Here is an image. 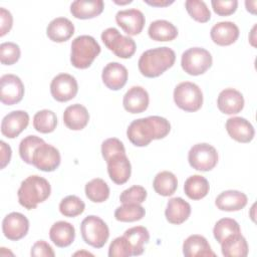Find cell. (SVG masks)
I'll return each instance as SVG.
<instances>
[{"label": "cell", "mask_w": 257, "mask_h": 257, "mask_svg": "<svg viewBox=\"0 0 257 257\" xmlns=\"http://www.w3.org/2000/svg\"><path fill=\"white\" fill-rule=\"evenodd\" d=\"M147 195L148 193L144 187L135 185L121 192L119 201L122 204H142L146 201Z\"/></svg>", "instance_id": "60d3db41"}, {"label": "cell", "mask_w": 257, "mask_h": 257, "mask_svg": "<svg viewBox=\"0 0 257 257\" xmlns=\"http://www.w3.org/2000/svg\"><path fill=\"white\" fill-rule=\"evenodd\" d=\"M188 161L193 169L208 172L216 167L218 163V153L213 146L207 143L196 144L188 153Z\"/></svg>", "instance_id": "9c48e42d"}, {"label": "cell", "mask_w": 257, "mask_h": 257, "mask_svg": "<svg viewBox=\"0 0 257 257\" xmlns=\"http://www.w3.org/2000/svg\"><path fill=\"white\" fill-rule=\"evenodd\" d=\"M210 190L208 180L201 175L189 177L184 184V192L191 200H201L207 196Z\"/></svg>", "instance_id": "4dcf8cb0"}, {"label": "cell", "mask_w": 257, "mask_h": 257, "mask_svg": "<svg viewBox=\"0 0 257 257\" xmlns=\"http://www.w3.org/2000/svg\"><path fill=\"white\" fill-rule=\"evenodd\" d=\"M144 2H146L147 4L151 5V6H155V7H166L169 6L171 4L174 3V1H168V0H144Z\"/></svg>", "instance_id": "681fc988"}, {"label": "cell", "mask_w": 257, "mask_h": 257, "mask_svg": "<svg viewBox=\"0 0 257 257\" xmlns=\"http://www.w3.org/2000/svg\"><path fill=\"white\" fill-rule=\"evenodd\" d=\"M213 63L211 53L202 47H191L183 52L181 65L183 70L190 75H200L205 73Z\"/></svg>", "instance_id": "ba28073f"}, {"label": "cell", "mask_w": 257, "mask_h": 257, "mask_svg": "<svg viewBox=\"0 0 257 257\" xmlns=\"http://www.w3.org/2000/svg\"><path fill=\"white\" fill-rule=\"evenodd\" d=\"M20 48L14 42H3L0 45V61L4 65H12L20 58Z\"/></svg>", "instance_id": "b9f144b4"}, {"label": "cell", "mask_w": 257, "mask_h": 257, "mask_svg": "<svg viewBox=\"0 0 257 257\" xmlns=\"http://www.w3.org/2000/svg\"><path fill=\"white\" fill-rule=\"evenodd\" d=\"M150 102L148 91L139 85L132 86L123 95L122 104L126 111L131 113H141L145 111Z\"/></svg>", "instance_id": "ffe728a7"}, {"label": "cell", "mask_w": 257, "mask_h": 257, "mask_svg": "<svg viewBox=\"0 0 257 257\" xmlns=\"http://www.w3.org/2000/svg\"><path fill=\"white\" fill-rule=\"evenodd\" d=\"M238 26L231 21H222L216 23L210 31L213 42L220 46H228L236 42L239 37Z\"/></svg>", "instance_id": "44dd1931"}, {"label": "cell", "mask_w": 257, "mask_h": 257, "mask_svg": "<svg viewBox=\"0 0 257 257\" xmlns=\"http://www.w3.org/2000/svg\"><path fill=\"white\" fill-rule=\"evenodd\" d=\"M183 254L186 257H201V256H212L216 254L212 251L211 246L207 239L198 234L189 236L183 243Z\"/></svg>", "instance_id": "83f0119b"}, {"label": "cell", "mask_w": 257, "mask_h": 257, "mask_svg": "<svg viewBox=\"0 0 257 257\" xmlns=\"http://www.w3.org/2000/svg\"><path fill=\"white\" fill-rule=\"evenodd\" d=\"M146 215L145 208L140 204H122L114 211V218L119 222H136Z\"/></svg>", "instance_id": "d590c367"}, {"label": "cell", "mask_w": 257, "mask_h": 257, "mask_svg": "<svg viewBox=\"0 0 257 257\" xmlns=\"http://www.w3.org/2000/svg\"><path fill=\"white\" fill-rule=\"evenodd\" d=\"M154 190L157 194L169 197L172 196L178 188L177 177L169 171H163L156 175L153 182Z\"/></svg>", "instance_id": "d6a6232c"}, {"label": "cell", "mask_w": 257, "mask_h": 257, "mask_svg": "<svg viewBox=\"0 0 257 257\" xmlns=\"http://www.w3.org/2000/svg\"><path fill=\"white\" fill-rule=\"evenodd\" d=\"M106 164L108 176L114 184L122 185L128 181L132 174V166L125 154L112 156Z\"/></svg>", "instance_id": "2e32d148"}, {"label": "cell", "mask_w": 257, "mask_h": 257, "mask_svg": "<svg viewBox=\"0 0 257 257\" xmlns=\"http://www.w3.org/2000/svg\"><path fill=\"white\" fill-rule=\"evenodd\" d=\"M51 193L49 182L40 176L32 175L21 182L17 196L19 204L27 210H32L39 203L47 200Z\"/></svg>", "instance_id": "3957f363"}, {"label": "cell", "mask_w": 257, "mask_h": 257, "mask_svg": "<svg viewBox=\"0 0 257 257\" xmlns=\"http://www.w3.org/2000/svg\"><path fill=\"white\" fill-rule=\"evenodd\" d=\"M211 5L216 14L220 16H229L237 10L238 1L237 0H225V1L212 0Z\"/></svg>", "instance_id": "f6af8a7d"}, {"label": "cell", "mask_w": 257, "mask_h": 257, "mask_svg": "<svg viewBox=\"0 0 257 257\" xmlns=\"http://www.w3.org/2000/svg\"><path fill=\"white\" fill-rule=\"evenodd\" d=\"M114 3H116V4H120V5H123V4H128V3H132V0H126V1H124V2H119V1H114Z\"/></svg>", "instance_id": "f5cc1de1"}, {"label": "cell", "mask_w": 257, "mask_h": 257, "mask_svg": "<svg viewBox=\"0 0 257 257\" xmlns=\"http://www.w3.org/2000/svg\"><path fill=\"white\" fill-rule=\"evenodd\" d=\"M185 7L189 15L196 21L206 23L211 18V12L204 1L200 0H187Z\"/></svg>", "instance_id": "ab89813d"}, {"label": "cell", "mask_w": 257, "mask_h": 257, "mask_svg": "<svg viewBox=\"0 0 257 257\" xmlns=\"http://www.w3.org/2000/svg\"><path fill=\"white\" fill-rule=\"evenodd\" d=\"M24 84L15 74H4L0 78V99L3 104L13 105L22 100Z\"/></svg>", "instance_id": "8fae6325"}, {"label": "cell", "mask_w": 257, "mask_h": 257, "mask_svg": "<svg viewBox=\"0 0 257 257\" xmlns=\"http://www.w3.org/2000/svg\"><path fill=\"white\" fill-rule=\"evenodd\" d=\"M247 202L248 198L244 193L237 190H227L217 196L215 205L221 211L235 212L242 210Z\"/></svg>", "instance_id": "7402d4cb"}, {"label": "cell", "mask_w": 257, "mask_h": 257, "mask_svg": "<svg viewBox=\"0 0 257 257\" xmlns=\"http://www.w3.org/2000/svg\"><path fill=\"white\" fill-rule=\"evenodd\" d=\"M244 103L243 94L235 88L223 89L217 98V106L225 114L239 113L243 109Z\"/></svg>", "instance_id": "d6986e66"}, {"label": "cell", "mask_w": 257, "mask_h": 257, "mask_svg": "<svg viewBox=\"0 0 257 257\" xmlns=\"http://www.w3.org/2000/svg\"><path fill=\"white\" fill-rule=\"evenodd\" d=\"M123 236L128 241L133 249V256H138L143 254L145 245L150 240V233L148 229L144 226L132 227L123 233Z\"/></svg>", "instance_id": "1f68e13d"}, {"label": "cell", "mask_w": 257, "mask_h": 257, "mask_svg": "<svg viewBox=\"0 0 257 257\" xmlns=\"http://www.w3.org/2000/svg\"><path fill=\"white\" fill-rule=\"evenodd\" d=\"M85 196L93 203H102L109 197V187L100 178H95L86 183Z\"/></svg>", "instance_id": "836d02e7"}, {"label": "cell", "mask_w": 257, "mask_h": 257, "mask_svg": "<svg viewBox=\"0 0 257 257\" xmlns=\"http://www.w3.org/2000/svg\"><path fill=\"white\" fill-rule=\"evenodd\" d=\"M101 40L114 55L119 58H131L137 49L135 40L130 36H124L114 27L106 28L101 33Z\"/></svg>", "instance_id": "52a82bcc"}, {"label": "cell", "mask_w": 257, "mask_h": 257, "mask_svg": "<svg viewBox=\"0 0 257 257\" xmlns=\"http://www.w3.org/2000/svg\"><path fill=\"white\" fill-rule=\"evenodd\" d=\"M85 209L84 202L74 195L63 198L59 203V211L64 217L73 218L83 213Z\"/></svg>", "instance_id": "74e56055"}, {"label": "cell", "mask_w": 257, "mask_h": 257, "mask_svg": "<svg viewBox=\"0 0 257 257\" xmlns=\"http://www.w3.org/2000/svg\"><path fill=\"white\" fill-rule=\"evenodd\" d=\"M30 254L33 257H54L55 255L52 247L44 240L35 242L31 248Z\"/></svg>", "instance_id": "bcb514c9"}, {"label": "cell", "mask_w": 257, "mask_h": 257, "mask_svg": "<svg viewBox=\"0 0 257 257\" xmlns=\"http://www.w3.org/2000/svg\"><path fill=\"white\" fill-rule=\"evenodd\" d=\"M127 69L118 62L107 63L101 73V79L104 85L111 90H118L122 88L127 80Z\"/></svg>", "instance_id": "ac0fdd59"}, {"label": "cell", "mask_w": 257, "mask_h": 257, "mask_svg": "<svg viewBox=\"0 0 257 257\" xmlns=\"http://www.w3.org/2000/svg\"><path fill=\"white\" fill-rule=\"evenodd\" d=\"M117 154H125V149L118 139L109 138L102 142L101 144V155L105 162H107L112 156Z\"/></svg>", "instance_id": "ee69618b"}, {"label": "cell", "mask_w": 257, "mask_h": 257, "mask_svg": "<svg viewBox=\"0 0 257 257\" xmlns=\"http://www.w3.org/2000/svg\"><path fill=\"white\" fill-rule=\"evenodd\" d=\"M0 148H1V153H0V168L4 169L10 162L11 160V155L12 151L9 145H7L5 142L1 141L0 142Z\"/></svg>", "instance_id": "c3c4849f"}, {"label": "cell", "mask_w": 257, "mask_h": 257, "mask_svg": "<svg viewBox=\"0 0 257 257\" xmlns=\"http://www.w3.org/2000/svg\"><path fill=\"white\" fill-rule=\"evenodd\" d=\"M109 257H130L133 256V249L126 238L122 235L115 238L108 248Z\"/></svg>", "instance_id": "7bdbcfd3"}, {"label": "cell", "mask_w": 257, "mask_h": 257, "mask_svg": "<svg viewBox=\"0 0 257 257\" xmlns=\"http://www.w3.org/2000/svg\"><path fill=\"white\" fill-rule=\"evenodd\" d=\"M255 29H256V25H254L253 26V28H252V30H251V32H250V34H251V36L249 37V40H250V42H251V44L253 45V46H255V44H254V40H255Z\"/></svg>", "instance_id": "816d5d0a"}, {"label": "cell", "mask_w": 257, "mask_h": 257, "mask_svg": "<svg viewBox=\"0 0 257 257\" xmlns=\"http://www.w3.org/2000/svg\"><path fill=\"white\" fill-rule=\"evenodd\" d=\"M60 161L59 151L55 147L44 143L35 150L32 165L40 171L53 172L59 167Z\"/></svg>", "instance_id": "7c38bea8"}, {"label": "cell", "mask_w": 257, "mask_h": 257, "mask_svg": "<svg viewBox=\"0 0 257 257\" xmlns=\"http://www.w3.org/2000/svg\"><path fill=\"white\" fill-rule=\"evenodd\" d=\"M148 34L155 41H172L178 36V29L170 21L160 19L150 24Z\"/></svg>", "instance_id": "f546056e"}, {"label": "cell", "mask_w": 257, "mask_h": 257, "mask_svg": "<svg viewBox=\"0 0 257 257\" xmlns=\"http://www.w3.org/2000/svg\"><path fill=\"white\" fill-rule=\"evenodd\" d=\"M191 214L190 204L180 197L172 198L167 203L165 216L169 223L180 225L188 220Z\"/></svg>", "instance_id": "cb8c5ba5"}, {"label": "cell", "mask_w": 257, "mask_h": 257, "mask_svg": "<svg viewBox=\"0 0 257 257\" xmlns=\"http://www.w3.org/2000/svg\"><path fill=\"white\" fill-rule=\"evenodd\" d=\"M248 250L247 241L241 232L228 236L221 243L222 254L226 257H246Z\"/></svg>", "instance_id": "f1b7e54d"}, {"label": "cell", "mask_w": 257, "mask_h": 257, "mask_svg": "<svg viewBox=\"0 0 257 257\" xmlns=\"http://www.w3.org/2000/svg\"><path fill=\"white\" fill-rule=\"evenodd\" d=\"M45 142L37 136H27L19 144V155L23 162L32 165V158L35 150Z\"/></svg>", "instance_id": "f35d334b"}, {"label": "cell", "mask_w": 257, "mask_h": 257, "mask_svg": "<svg viewBox=\"0 0 257 257\" xmlns=\"http://www.w3.org/2000/svg\"><path fill=\"white\" fill-rule=\"evenodd\" d=\"M29 230L28 219L19 212L6 215L2 221V232L11 241H18L26 236Z\"/></svg>", "instance_id": "4fadbf2b"}, {"label": "cell", "mask_w": 257, "mask_h": 257, "mask_svg": "<svg viewBox=\"0 0 257 257\" xmlns=\"http://www.w3.org/2000/svg\"><path fill=\"white\" fill-rule=\"evenodd\" d=\"M80 232L83 241L96 249L102 248L109 237V229L106 223L94 215H89L82 220Z\"/></svg>", "instance_id": "5b68a950"}, {"label": "cell", "mask_w": 257, "mask_h": 257, "mask_svg": "<svg viewBox=\"0 0 257 257\" xmlns=\"http://www.w3.org/2000/svg\"><path fill=\"white\" fill-rule=\"evenodd\" d=\"M241 229L238 222L231 218H222L216 222L213 228L214 238L218 243H222L228 236L240 233Z\"/></svg>", "instance_id": "8d00e7d4"}, {"label": "cell", "mask_w": 257, "mask_h": 257, "mask_svg": "<svg viewBox=\"0 0 257 257\" xmlns=\"http://www.w3.org/2000/svg\"><path fill=\"white\" fill-rule=\"evenodd\" d=\"M57 125V116L50 109L37 111L33 116V127L41 134L52 133Z\"/></svg>", "instance_id": "e575fe53"}, {"label": "cell", "mask_w": 257, "mask_h": 257, "mask_svg": "<svg viewBox=\"0 0 257 257\" xmlns=\"http://www.w3.org/2000/svg\"><path fill=\"white\" fill-rule=\"evenodd\" d=\"M13 25L12 14L4 7L0 8V36L7 34Z\"/></svg>", "instance_id": "7dc6e473"}, {"label": "cell", "mask_w": 257, "mask_h": 257, "mask_svg": "<svg viewBox=\"0 0 257 257\" xmlns=\"http://www.w3.org/2000/svg\"><path fill=\"white\" fill-rule=\"evenodd\" d=\"M245 6L247 11H249L252 14L256 13V1H246Z\"/></svg>", "instance_id": "f907efd6"}, {"label": "cell", "mask_w": 257, "mask_h": 257, "mask_svg": "<svg viewBox=\"0 0 257 257\" xmlns=\"http://www.w3.org/2000/svg\"><path fill=\"white\" fill-rule=\"evenodd\" d=\"M102 0H76L70 5V13L77 19H91L103 11Z\"/></svg>", "instance_id": "484cf974"}, {"label": "cell", "mask_w": 257, "mask_h": 257, "mask_svg": "<svg viewBox=\"0 0 257 257\" xmlns=\"http://www.w3.org/2000/svg\"><path fill=\"white\" fill-rule=\"evenodd\" d=\"M74 34L73 23L65 17H57L49 22L46 28L47 37L53 42L67 41Z\"/></svg>", "instance_id": "603a6c76"}, {"label": "cell", "mask_w": 257, "mask_h": 257, "mask_svg": "<svg viewBox=\"0 0 257 257\" xmlns=\"http://www.w3.org/2000/svg\"><path fill=\"white\" fill-rule=\"evenodd\" d=\"M89 121V113L85 106L74 103L67 106L63 112L64 124L72 131H81Z\"/></svg>", "instance_id": "d4e9b609"}, {"label": "cell", "mask_w": 257, "mask_h": 257, "mask_svg": "<svg viewBox=\"0 0 257 257\" xmlns=\"http://www.w3.org/2000/svg\"><path fill=\"white\" fill-rule=\"evenodd\" d=\"M171 124L163 116L151 115L133 120L126 130V137L137 147H146L154 140L164 139L169 135Z\"/></svg>", "instance_id": "6da1fadb"}, {"label": "cell", "mask_w": 257, "mask_h": 257, "mask_svg": "<svg viewBox=\"0 0 257 257\" xmlns=\"http://www.w3.org/2000/svg\"><path fill=\"white\" fill-rule=\"evenodd\" d=\"M78 91V84L74 76L68 73H59L53 77L50 83V92L52 97L65 102L74 98Z\"/></svg>", "instance_id": "30bf717a"}, {"label": "cell", "mask_w": 257, "mask_h": 257, "mask_svg": "<svg viewBox=\"0 0 257 257\" xmlns=\"http://www.w3.org/2000/svg\"><path fill=\"white\" fill-rule=\"evenodd\" d=\"M29 114L24 110H13L1 121V133L8 139L18 137L28 125Z\"/></svg>", "instance_id": "9a60e30c"}, {"label": "cell", "mask_w": 257, "mask_h": 257, "mask_svg": "<svg viewBox=\"0 0 257 257\" xmlns=\"http://www.w3.org/2000/svg\"><path fill=\"white\" fill-rule=\"evenodd\" d=\"M174 101L179 108L194 112L199 110L203 104V92L196 83L183 81L174 89Z\"/></svg>", "instance_id": "8992f818"}, {"label": "cell", "mask_w": 257, "mask_h": 257, "mask_svg": "<svg viewBox=\"0 0 257 257\" xmlns=\"http://www.w3.org/2000/svg\"><path fill=\"white\" fill-rule=\"evenodd\" d=\"M176 60L175 51L167 46L149 49L140 56L138 66L140 72L149 78L158 77L171 68Z\"/></svg>", "instance_id": "7a4b0ae2"}, {"label": "cell", "mask_w": 257, "mask_h": 257, "mask_svg": "<svg viewBox=\"0 0 257 257\" xmlns=\"http://www.w3.org/2000/svg\"><path fill=\"white\" fill-rule=\"evenodd\" d=\"M115 21L127 35L134 36L143 31L146 18L141 10L132 8L118 11L115 14Z\"/></svg>", "instance_id": "5bb4252c"}, {"label": "cell", "mask_w": 257, "mask_h": 257, "mask_svg": "<svg viewBox=\"0 0 257 257\" xmlns=\"http://www.w3.org/2000/svg\"><path fill=\"white\" fill-rule=\"evenodd\" d=\"M100 53V46L90 35H79L71 42L70 62L79 69H85L91 65Z\"/></svg>", "instance_id": "277c9868"}, {"label": "cell", "mask_w": 257, "mask_h": 257, "mask_svg": "<svg viewBox=\"0 0 257 257\" xmlns=\"http://www.w3.org/2000/svg\"><path fill=\"white\" fill-rule=\"evenodd\" d=\"M49 238L59 248L72 244L75 238V229L72 224L66 221L55 222L49 230Z\"/></svg>", "instance_id": "4316f807"}, {"label": "cell", "mask_w": 257, "mask_h": 257, "mask_svg": "<svg viewBox=\"0 0 257 257\" xmlns=\"http://www.w3.org/2000/svg\"><path fill=\"white\" fill-rule=\"evenodd\" d=\"M225 127L228 135L239 143H250L255 136V130L251 122L241 116H233L228 118Z\"/></svg>", "instance_id": "e0dca14e"}]
</instances>
